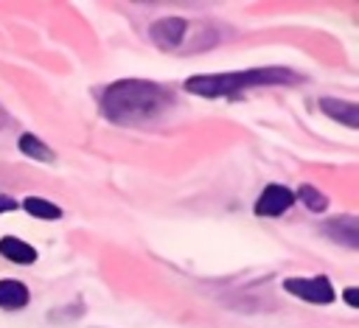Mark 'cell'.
<instances>
[{"label": "cell", "mask_w": 359, "mask_h": 328, "mask_svg": "<svg viewBox=\"0 0 359 328\" xmlns=\"http://www.w3.org/2000/svg\"><path fill=\"white\" fill-rule=\"evenodd\" d=\"M0 255L8 258V261H14V264H34L36 261V250L31 244L14 238V235L0 238Z\"/></svg>", "instance_id": "ba28073f"}, {"label": "cell", "mask_w": 359, "mask_h": 328, "mask_svg": "<svg viewBox=\"0 0 359 328\" xmlns=\"http://www.w3.org/2000/svg\"><path fill=\"white\" fill-rule=\"evenodd\" d=\"M292 202H294V193H292L289 188H283V185H269V188H264V193L258 196L255 213H258V216H280Z\"/></svg>", "instance_id": "277c9868"}, {"label": "cell", "mask_w": 359, "mask_h": 328, "mask_svg": "<svg viewBox=\"0 0 359 328\" xmlns=\"http://www.w3.org/2000/svg\"><path fill=\"white\" fill-rule=\"evenodd\" d=\"M28 303V289L20 280H0V306L3 308H22Z\"/></svg>", "instance_id": "9c48e42d"}, {"label": "cell", "mask_w": 359, "mask_h": 328, "mask_svg": "<svg viewBox=\"0 0 359 328\" xmlns=\"http://www.w3.org/2000/svg\"><path fill=\"white\" fill-rule=\"evenodd\" d=\"M185 20H180V17H165V20H160V22H154V28H151V39L157 42V45H163V48H174V45H180V39H182V34H185Z\"/></svg>", "instance_id": "5b68a950"}, {"label": "cell", "mask_w": 359, "mask_h": 328, "mask_svg": "<svg viewBox=\"0 0 359 328\" xmlns=\"http://www.w3.org/2000/svg\"><path fill=\"white\" fill-rule=\"evenodd\" d=\"M22 207H25V213H31V216H36V219H59V216H62L59 205H53V202H48V199H39V196L22 199Z\"/></svg>", "instance_id": "30bf717a"}, {"label": "cell", "mask_w": 359, "mask_h": 328, "mask_svg": "<svg viewBox=\"0 0 359 328\" xmlns=\"http://www.w3.org/2000/svg\"><path fill=\"white\" fill-rule=\"evenodd\" d=\"M297 199H300L309 210H314V213H323V210L328 207V199H325L317 188H311V185H303V188L297 191Z\"/></svg>", "instance_id": "7c38bea8"}, {"label": "cell", "mask_w": 359, "mask_h": 328, "mask_svg": "<svg viewBox=\"0 0 359 328\" xmlns=\"http://www.w3.org/2000/svg\"><path fill=\"white\" fill-rule=\"evenodd\" d=\"M20 202H14L11 196H0V213H8V210H17Z\"/></svg>", "instance_id": "4fadbf2b"}, {"label": "cell", "mask_w": 359, "mask_h": 328, "mask_svg": "<svg viewBox=\"0 0 359 328\" xmlns=\"http://www.w3.org/2000/svg\"><path fill=\"white\" fill-rule=\"evenodd\" d=\"M356 294H359V292H356L353 286L345 289V303H348V306H359V297H356Z\"/></svg>", "instance_id": "5bb4252c"}, {"label": "cell", "mask_w": 359, "mask_h": 328, "mask_svg": "<svg viewBox=\"0 0 359 328\" xmlns=\"http://www.w3.org/2000/svg\"><path fill=\"white\" fill-rule=\"evenodd\" d=\"M289 81H300V76L286 67H255V70L222 73V76H191L185 81V90L194 95L219 98V95H230V93H238L255 84H289Z\"/></svg>", "instance_id": "7a4b0ae2"}, {"label": "cell", "mask_w": 359, "mask_h": 328, "mask_svg": "<svg viewBox=\"0 0 359 328\" xmlns=\"http://www.w3.org/2000/svg\"><path fill=\"white\" fill-rule=\"evenodd\" d=\"M325 233L337 241H342L345 247L356 250L359 247V221L353 216H342V219H334L325 224Z\"/></svg>", "instance_id": "52a82bcc"}, {"label": "cell", "mask_w": 359, "mask_h": 328, "mask_svg": "<svg viewBox=\"0 0 359 328\" xmlns=\"http://www.w3.org/2000/svg\"><path fill=\"white\" fill-rule=\"evenodd\" d=\"M101 107L107 118L115 123H137L163 115L171 107V93L154 81L126 78V81H115L104 93Z\"/></svg>", "instance_id": "6da1fadb"}, {"label": "cell", "mask_w": 359, "mask_h": 328, "mask_svg": "<svg viewBox=\"0 0 359 328\" xmlns=\"http://www.w3.org/2000/svg\"><path fill=\"white\" fill-rule=\"evenodd\" d=\"M320 109L325 115H331L334 121H342L351 129L359 126V107L351 104V101H342V98H320Z\"/></svg>", "instance_id": "8992f818"}, {"label": "cell", "mask_w": 359, "mask_h": 328, "mask_svg": "<svg viewBox=\"0 0 359 328\" xmlns=\"http://www.w3.org/2000/svg\"><path fill=\"white\" fill-rule=\"evenodd\" d=\"M283 289L306 303H331L334 300V289L328 283V278H289L283 280Z\"/></svg>", "instance_id": "3957f363"}, {"label": "cell", "mask_w": 359, "mask_h": 328, "mask_svg": "<svg viewBox=\"0 0 359 328\" xmlns=\"http://www.w3.org/2000/svg\"><path fill=\"white\" fill-rule=\"evenodd\" d=\"M17 146H20L22 154H28V157H34V160H48V163H50V160L56 157V154H53L39 137H34V135H22V137L17 140Z\"/></svg>", "instance_id": "8fae6325"}]
</instances>
